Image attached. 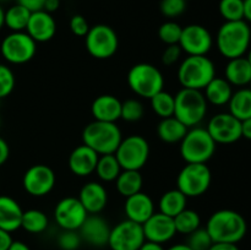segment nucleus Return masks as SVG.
I'll use <instances>...</instances> for the list:
<instances>
[{"label": "nucleus", "mask_w": 251, "mask_h": 250, "mask_svg": "<svg viewBox=\"0 0 251 250\" xmlns=\"http://www.w3.org/2000/svg\"><path fill=\"white\" fill-rule=\"evenodd\" d=\"M206 229L213 243L238 244L248 232V223L242 213L234 210H218L213 212L206 223Z\"/></svg>", "instance_id": "obj_1"}, {"label": "nucleus", "mask_w": 251, "mask_h": 250, "mask_svg": "<svg viewBox=\"0 0 251 250\" xmlns=\"http://www.w3.org/2000/svg\"><path fill=\"white\" fill-rule=\"evenodd\" d=\"M251 42V28L245 20L226 21L216 36V46L225 58H239L247 54Z\"/></svg>", "instance_id": "obj_2"}, {"label": "nucleus", "mask_w": 251, "mask_h": 250, "mask_svg": "<svg viewBox=\"0 0 251 250\" xmlns=\"http://www.w3.org/2000/svg\"><path fill=\"white\" fill-rule=\"evenodd\" d=\"M215 77V63L206 55H188L178 68V80L183 88L203 91Z\"/></svg>", "instance_id": "obj_3"}, {"label": "nucleus", "mask_w": 251, "mask_h": 250, "mask_svg": "<svg viewBox=\"0 0 251 250\" xmlns=\"http://www.w3.org/2000/svg\"><path fill=\"white\" fill-rule=\"evenodd\" d=\"M122 140V130L117 123L93 120L86 125L82 131L83 144L91 147L100 156L114 153Z\"/></svg>", "instance_id": "obj_4"}, {"label": "nucleus", "mask_w": 251, "mask_h": 250, "mask_svg": "<svg viewBox=\"0 0 251 250\" xmlns=\"http://www.w3.org/2000/svg\"><path fill=\"white\" fill-rule=\"evenodd\" d=\"M174 117L180 120L186 127L199 126L207 113V100L202 91L181 88L176 96Z\"/></svg>", "instance_id": "obj_5"}, {"label": "nucleus", "mask_w": 251, "mask_h": 250, "mask_svg": "<svg viewBox=\"0 0 251 250\" xmlns=\"http://www.w3.org/2000/svg\"><path fill=\"white\" fill-rule=\"evenodd\" d=\"M216 144L206 127H190L180 141V156L186 163H207L216 152Z\"/></svg>", "instance_id": "obj_6"}, {"label": "nucleus", "mask_w": 251, "mask_h": 250, "mask_svg": "<svg viewBox=\"0 0 251 250\" xmlns=\"http://www.w3.org/2000/svg\"><path fill=\"white\" fill-rule=\"evenodd\" d=\"M127 85L139 97L151 100L164 87V76L158 68L149 63L135 64L127 73Z\"/></svg>", "instance_id": "obj_7"}, {"label": "nucleus", "mask_w": 251, "mask_h": 250, "mask_svg": "<svg viewBox=\"0 0 251 250\" xmlns=\"http://www.w3.org/2000/svg\"><path fill=\"white\" fill-rule=\"evenodd\" d=\"M212 183V173L206 163H186L176 176V189L186 198L203 195Z\"/></svg>", "instance_id": "obj_8"}, {"label": "nucleus", "mask_w": 251, "mask_h": 250, "mask_svg": "<svg viewBox=\"0 0 251 250\" xmlns=\"http://www.w3.org/2000/svg\"><path fill=\"white\" fill-rule=\"evenodd\" d=\"M114 154L122 169L140 171L149 161L150 145L141 135H129L120 141Z\"/></svg>", "instance_id": "obj_9"}, {"label": "nucleus", "mask_w": 251, "mask_h": 250, "mask_svg": "<svg viewBox=\"0 0 251 250\" xmlns=\"http://www.w3.org/2000/svg\"><path fill=\"white\" fill-rule=\"evenodd\" d=\"M85 44L88 54L100 60L109 59L119 48V38L114 29L104 24L90 27L85 36Z\"/></svg>", "instance_id": "obj_10"}, {"label": "nucleus", "mask_w": 251, "mask_h": 250, "mask_svg": "<svg viewBox=\"0 0 251 250\" xmlns=\"http://www.w3.org/2000/svg\"><path fill=\"white\" fill-rule=\"evenodd\" d=\"M2 58L10 64L21 65L28 63L37 53V43L26 31L11 32L0 44Z\"/></svg>", "instance_id": "obj_11"}, {"label": "nucleus", "mask_w": 251, "mask_h": 250, "mask_svg": "<svg viewBox=\"0 0 251 250\" xmlns=\"http://www.w3.org/2000/svg\"><path fill=\"white\" fill-rule=\"evenodd\" d=\"M145 240L142 225L126 218L112 227L108 247L112 250H139Z\"/></svg>", "instance_id": "obj_12"}, {"label": "nucleus", "mask_w": 251, "mask_h": 250, "mask_svg": "<svg viewBox=\"0 0 251 250\" xmlns=\"http://www.w3.org/2000/svg\"><path fill=\"white\" fill-rule=\"evenodd\" d=\"M56 175L47 164H33L29 167L22 178L25 191L34 198H43L54 189Z\"/></svg>", "instance_id": "obj_13"}, {"label": "nucleus", "mask_w": 251, "mask_h": 250, "mask_svg": "<svg viewBox=\"0 0 251 250\" xmlns=\"http://www.w3.org/2000/svg\"><path fill=\"white\" fill-rule=\"evenodd\" d=\"M206 129L216 144L229 145L242 139V122L229 112L213 115Z\"/></svg>", "instance_id": "obj_14"}, {"label": "nucleus", "mask_w": 251, "mask_h": 250, "mask_svg": "<svg viewBox=\"0 0 251 250\" xmlns=\"http://www.w3.org/2000/svg\"><path fill=\"white\" fill-rule=\"evenodd\" d=\"M87 216L81 201L74 196L61 199L54 208L55 222L63 230H78Z\"/></svg>", "instance_id": "obj_15"}, {"label": "nucleus", "mask_w": 251, "mask_h": 250, "mask_svg": "<svg viewBox=\"0 0 251 250\" xmlns=\"http://www.w3.org/2000/svg\"><path fill=\"white\" fill-rule=\"evenodd\" d=\"M213 37L202 25L193 24L183 27L179 47L188 55H207L212 49Z\"/></svg>", "instance_id": "obj_16"}, {"label": "nucleus", "mask_w": 251, "mask_h": 250, "mask_svg": "<svg viewBox=\"0 0 251 250\" xmlns=\"http://www.w3.org/2000/svg\"><path fill=\"white\" fill-rule=\"evenodd\" d=\"M142 229H144L145 239L158 244L169 242L176 234L174 220L162 212H154L142 225Z\"/></svg>", "instance_id": "obj_17"}, {"label": "nucleus", "mask_w": 251, "mask_h": 250, "mask_svg": "<svg viewBox=\"0 0 251 250\" xmlns=\"http://www.w3.org/2000/svg\"><path fill=\"white\" fill-rule=\"evenodd\" d=\"M110 227L107 221L100 217L98 213L88 215L85 222L78 229L81 239L85 240L91 247L103 248L108 245V239L110 234Z\"/></svg>", "instance_id": "obj_18"}, {"label": "nucleus", "mask_w": 251, "mask_h": 250, "mask_svg": "<svg viewBox=\"0 0 251 250\" xmlns=\"http://www.w3.org/2000/svg\"><path fill=\"white\" fill-rule=\"evenodd\" d=\"M26 32L36 43L50 41L56 33V22L53 15L44 10L32 12L27 24Z\"/></svg>", "instance_id": "obj_19"}, {"label": "nucleus", "mask_w": 251, "mask_h": 250, "mask_svg": "<svg viewBox=\"0 0 251 250\" xmlns=\"http://www.w3.org/2000/svg\"><path fill=\"white\" fill-rule=\"evenodd\" d=\"M100 154L87 145L82 144L73 150L69 156V168L76 176H88L95 173Z\"/></svg>", "instance_id": "obj_20"}, {"label": "nucleus", "mask_w": 251, "mask_h": 250, "mask_svg": "<svg viewBox=\"0 0 251 250\" xmlns=\"http://www.w3.org/2000/svg\"><path fill=\"white\" fill-rule=\"evenodd\" d=\"M78 200L88 215H96L102 212L108 203V191L103 184L98 181H88L81 188Z\"/></svg>", "instance_id": "obj_21"}, {"label": "nucleus", "mask_w": 251, "mask_h": 250, "mask_svg": "<svg viewBox=\"0 0 251 250\" xmlns=\"http://www.w3.org/2000/svg\"><path fill=\"white\" fill-rule=\"evenodd\" d=\"M124 212L127 220L144 225L156 212L154 211V202L151 196L147 195L144 191H140V193L126 198Z\"/></svg>", "instance_id": "obj_22"}, {"label": "nucleus", "mask_w": 251, "mask_h": 250, "mask_svg": "<svg viewBox=\"0 0 251 250\" xmlns=\"http://www.w3.org/2000/svg\"><path fill=\"white\" fill-rule=\"evenodd\" d=\"M91 113L95 120L117 123L122 114V102L113 95H100L91 104Z\"/></svg>", "instance_id": "obj_23"}, {"label": "nucleus", "mask_w": 251, "mask_h": 250, "mask_svg": "<svg viewBox=\"0 0 251 250\" xmlns=\"http://www.w3.org/2000/svg\"><path fill=\"white\" fill-rule=\"evenodd\" d=\"M24 210L14 198L0 195V228L12 233L21 228Z\"/></svg>", "instance_id": "obj_24"}, {"label": "nucleus", "mask_w": 251, "mask_h": 250, "mask_svg": "<svg viewBox=\"0 0 251 250\" xmlns=\"http://www.w3.org/2000/svg\"><path fill=\"white\" fill-rule=\"evenodd\" d=\"M225 78L232 86L244 87L251 81V65L245 56L229 59L225 69Z\"/></svg>", "instance_id": "obj_25"}, {"label": "nucleus", "mask_w": 251, "mask_h": 250, "mask_svg": "<svg viewBox=\"0 0 251 250\" xmlns=\"http://www.w3.org/2000/svg\"><path fill=\"white\" fill-rule=\"evenodd\" d=\"M232 95V85L226 78L217 77V76L203 88V96L207 103L217 105V107L228 104Z\"/></svg>", "instance_id": "obj_26"}, {"label": "nucleus", "mask_w": 251, "mask_h": 250, "mask_svg": "<svg viewBox=\"0 0 251 250\" xmlns=\"http://www.w3.org/2000/svg\"><path fill=\"white\" fill-rule=\"evenodd\" d=\"M188 130L189 127H186L173 115V117L164 118L159 122L157 126V135L166 144H180Z\"/></svg>", "instance_id": "obj_27"}, {"label": "nucleus", "mask_w": 251, "mask_h": 250, "mask_svg": "<svg viewBox=\"0 0 251 250\" xmlns=\"http://www.w3.org/2000/svg\"><path fill=\"white\" fill-rule=\"evenodd\" d=\"M186 205H188V198L179 189H172V190L166 191L158 201L159 212L172 218L185 210Z\"/></svg>", "instance_id": "obj_28"}, {"label": "nucleus", "mask_w": 251, "mask_h": 250, "mask_svg": "<svg viewBox=\"0 0 251 250\" xmlns=\"http://www.w3.org/2000/svg\"><path fill=\"white\" fill-rule=\"evenodd\" d=\"M144 185V178L140 171H126L123 169L115 179V186L118 193L125 199L141 191Z\"/></svg>", "instance_id": "obj_29"}, {"label": "nucleus", "mask_w": 251, "mask_h": 250, "mask_svg": "<svg viewBox=\"0 0 251 250\" xmlns=\"http://www.w3.org/2000/svg\"><path fill=\"white\" fill-rule=\"evenodd\" d=\"M229 113L240 122L251 118V88L243 87L233 92L228 102Z\"/></svg>", "instance_id": "obj_30"}, {"label": "nucleus", "mask_w": 251, "mask_h": 250, "mask_svg": "<svg viewBox=\"0 0 251 250\" xmlns=\"http://www.w3.org/2000/svg\"><path fill=\"white\" fill-rule=\"evenodd\" d=\"M31 14L29 10L16 2L5 11V26L11 32L26 31Z\"/></svg>", "instance_id": "obj_31"}, {"label": "nucleus", "mask_w": 251, "mask_h": 250, "mask_svg": "<svg viewBox=\"0 0 251 250\" xmlns=\"http://www.w3.org/2000/svg\"><path fill=\"white\" fill-rule=\"evenodd\" d=\"M49 218L43 211L37 208H29L24 211L21 221V228L31 234H39L48 228Z\"/></svg>", "instance_id": "obj_32"}, {"label": "nucleus", "mask_w": 251, "mask_h": 250, "mask_svg": "<svg viewBox=\"0 0 251 250\" xmlns=\"http://www.w3.org/2000/svg\"><path fill=\"white\" fill-rule=\"evenodd\" d=\"M122 171L123 169L115 154L110 153L100 156L95 173L97 174L98 178L102 181L110 183V181H115V179L118 178V175H119Z\"/></svg>", "instance_id": "obj_33"}, {"label": "nucleus", "mask_w": 251, "mask_h": 250, "mask_svg": "<svg viewBox=\"0 0 251 250\" xmlns=\"http://www.w3.org/2000/svg\"><path fill=\"white\" fill-rule=\"evenodd\" d=\"M174 225H176V233L189 235L201 227V217L195 210H190L186 207L180 213L173 218Z\"/></svg>", "instance_id": "obj_34"}, {"label": "nucleus", "mask_w": 251, "mask_h": 250, "mask_svg": "<svg viewBox=\"0 0 251 250\" xmlns=\"http://www.w3.org/2000/svg\"><path fill=\"white\" fill-rule=\"evenodd\" d=\"M151 102V108L161 119L164 118L173 117L174 115V107H176V100L172 93L162 90L157 95L150 100Z\"/></svg>", "instance_id": "obj_35"}, {"label": "nucleus", "mask_w": 251, "mask_h": 250, "mask_svg": "<svg viewBox=\"0 0 251 250\" xmlns=\"http://www.w3.org/2000/svg\"><path fill=\"white\" fill-rule=\"evenodd\" d=\"M218 10L226 21L244 20V0H221Z\"/></svg>", "instance_id": "obj_36"}, {"label": "nucleus", "mask_w": 251, "mask_h": 250, "mask_svg": "<svg viewBox=\"0 0 251 250\" xmlns=\"http://www.w3.org/2000/svg\"><path fill=\"white\" fill-rule=\"evenodd\" d=\"M144 114V104L139 100L130 98V100L122 102V114H120V119L129 123H135L142 119Z\"/></svg>", "instance_id": "obj_37"}, {"label": "nucleus", "mask_w": 251, "mask_h": 250, "mask_svg": "<svg viewBox=\"0 0 251 250\" xmlns=\"http://www.w3.org/2000/svg\"><path fill=\"white\" fill-rule=\"evenodd\" d=\"M183 27L174 21H167L162 24L158 28V37L164 44H179Z\"/></svg>", "instance_id": "obj_38"}, {"label": "nucleus", "mask_w": 251, "mask_h": 250, "mask_svg": "<svg viewBox=\"0 0 251 250\" xmlns=\"http://www.w3.org/2000/svg\"><path fill=\"white\" fill-rule=\"evenodd\" d=\"M186 244L193 250H208L213 244V240L208 234L207 229L200 227L188 235Z\"/></svg>", "instance_id": "obj_39"}, {"label": "nucleus", "mask_w": 251, "mask_h": 250, "mask_svg": "<svg viewBox=\"0 0 251 250\" xmlns=\"http://www.w3.org/2000/svg\"><path fill=\"white\" fill-rule=\"evenodd\" d=\"M16 78L14 71L5 64L0 63V100L11 95L15 88Z\"/></svg>", "instance_id": "obj_40"}, {"label": "nucleus", "mask_w": 251, "mask_h": 250, "mask_svg": "<svg viewBox=\"0 0 251 250\" xmlns=\"http://www.w3.org/2000/svg\"><path fill=\"white\" fill-rule=\"evenodd\" d=\"M159 10L162 15L168 19H176L185 12L186 1L185 0H161Z\"/></svg>", "instance_id": "obj_41"}, {"label": "nucleus", "mask_w": 251, "mask_h": 250, "mask_svg": "<svg viewBox=\"0 0 251 250\" xmlns=\"http://www.w3.org/2000/svg\"><path fill=\"white\" fill-rule=\"evenodd\" d=\"M82 239L78 230H63L58 237V245L61 250H77Z\"/></svg>", "instance_id": "obj_42"}, {"label": "nucleus", "mask_w": 251, "mask_h": 250, "mask_svg": "<svg viewBox=\"0 0 251 250\" xmlns=\"http://www.w3.org/2000/svg\"><path fill=\"white\" fill-rule=\"evenodd\" d=\"M183 50L179 47V44H172V46H167V48L164 49L163 53H162V64H164L166 66H172L174 64H176L180 59Z\"/></svg>", "instance_id": "obj_43"}, {"label": "nucleus", "mask_w": 251, "mask_h": 250, "mask_svg": "<svg viewBox=\"0 0 251 250\" xmlns=\"http://www.w3.org/2000/svg\"><path fill=\"white\" fill-rule=\"evenodd\" d=\"M70 29L75 36L85 37L90 31V25L82 15H74L70 20Z\"/></svg>", "instance_id": "obj_44"}, {"label": "nucleus", "mask_w": 251, "mask_h": 250, "mask_svg": "<svg viewBox=\"0 0 251 250\" xmlns=\"http://www.w3.org/2000/svg\"><path fill=\"white\" fill-rule=\"evenodd\" d=\"M17 4L25 6L31 12H36L43 10L46 0H17Z\"/></svg>", "instance_id": "obj_45"}, {"label": "nucleus", "mask_w": 251, "mask_h": 250, "mask_svg": "<svg viewBox=\"0 0 251 250\" xmlns=\"http://www.w3.org/2000/svg\"><path fill=\"white\" fill-rule=\"evenodd\" d=\"M10 156V147L9 144L0 136V167L5 164V162L9 159Z\"/></svg>", "instance_id": "obj_46"}, {"label": "nucleus", "mask_w": 251, "mask_h": 250, "mask_svg": "<svg viewBox=\"0 0 251 250\" xmlns=\"http://www.w3.org/2000/svg\"><path fill=\"white\" fill-rule=\"evenodd\" d=\"M12 243L11 233L0 228V250H7Z\"/></svg>", "instance_id": "obj_47"}, {"label": "nucleus", "mask_w": 251, "mask_h": 250, "mask_svg": "<svg viewBox=\"0 0 251 250\" xmlns=\"http://www.w3.org/2000/svg\"><path fill=\"white\" fill-rule=\"evenodd\" d=\"M208 250H240L237 244L232 243H213Z\"/></svg>", "instance_id": "obj_48"}, {"label": "nucleus", "mask_w": 251, "mask_h": 250, "mask_svg": "<svg viewBox=\"0 0 251 250\" xmlns=\"http://www.w3.org/2000/svg\"><path fill=\"white\" fill-rule=\"evenodd\" d=\"M59 6H60V0H46L43 10L49 14H53L54 11L59 9Z\"/></svg>", "instance_id": "obj_49"}, {"label": "nucleus", "mask_w": 251, "mask_h": 250, "mask_svg": "<svg viewBox=\"0 0 251 250\" xmlns=\"http://www.w3.org/2000/svg\"><path fill=\"white\" fill-rule=\"evenodd\" d=\"M242 137L251 140V118L242 122Z\"/></svg>", "instance_id": "obj_50"}, {"label": "nucleus", "mask_w": 251, "mask_h": 250, "mask_svg": "<svg viewBox=\"0 0 251 250\" xmlns=\"http://www.w3.org/2000/svg\"><path fill=\"white\" fill-rule=\"evenodd\" d=\"M139 250H166V249L163 248V244H158V243L145 240V243L141 245V248H140Z\"/></svg>", "instance_id": "obj_51"}, {"label": "nucleus", "mask_w": 251, "mask_h": 250, "mask_svg": "<svg viewBox=\"0 0 251 250\" xmlns=\"http://www.w3.org/2000/svg\"><path fill=\"white\" fill-rule=\"evenodd\" d=\"M7 250H31V248L26 243L21 242V240H12L11 245Z\"/></svg>", "instance_id": "obj_52"}, {"label": "nucleus", "mask_w": 251, "mask_h": 250, "mask_svg": "<svg viewBox=\"0 0 251 250\" xmlns=\"http://www.w3.org/2000/svg\"><path fill=\"white\" fill-rule=\"evenodd\" d=\"M244 20L251 22V0H244Z\"/></svg>", "instance_id": "obj_53"}, {"label": "nucleus", "mask_w": 251, "mask_h": 250, "mask_svg": "<svg viewBox=\"0 0 251 250\" xmlns=\"http://www.w3.org/2000/svg\"><path fill=\"white\" fill-rule=\"evenodd\" d=\"M166 250H193V249H191L186 243H179V244L172 245L171 248H168V249Z\"/></svg>", "instance_id": "obj_54"}, {"label": "nucleus", "mask_w": 251, "mask_h": 250, "mask_svg": "<svg viewBox=\"0 0 251 250\" xmlns=\"http://www.w3.org/2000/svg\"><path fill=\"white\" fill-rule=\"evenodd\" d=\"M5 26V10L0 6V29Z\"/></svg>", "instance_id": "obj_55"}, {"label": "nucleus", "mask_w": 251, "mask_h": 250, "mask_svg": "<svg viewBox=\"0 0 251 250\" xmlns=\"http://www.w3.org/2000/svg\"><path fill=\"white\" fill-rule=\"evenodd\" d=\"M245 58H247V60L249 61V64L251 65V48H250V49H248V51H247V56H245Z\"/></svg>", "instance_id": "obj_56"}, {"label": "nucleus", "mask_w": 251, "mask_h": 250, "mask_svg": "<svg viewBox=\"0 0 251 250\" xmlns=\"http://www.w3.org/2000/svg\"><path fill=\"white\" fill-rule=\"evenodd\" d=\"M249 86H250V88H251V81H250V83H249Z\"/></svg>", "instance_id": "obj_57"}, {"label": "nucleus", "mask_w": 251, "mask_h": 250, "mask_svg": "<svg viewBox=\"0 0 251 250\" xmlns=\"http://www.w3.org/2000/svg\"><path fill=\"white\" fill-rule=\"evenodd\" d=\"M0 1H6V0H0Z\"/></svg>", "instance_id": "obj_58"}, {"label": "nucleus", "mask_w": 251, "mask_h": 250, "mask_svg": "<svg viewBox=\"0 0 251 250\" xmlns=\"http://www.w3.org/2000/svg\"><path fill=\"white\" fill-rule=\"evenodd\" d=\"M185 1H186V2H188V1H190V0H185Z\"/></svg>", "instance_id": "obj_59"}, {"label": "nucleus", "mask_w": 251, "mask_h": 250, "mask_svg": "<svg viewBox=\"0 0 251 250\" xmlns=\"http://www.w3.org/2000/svg\"><path fill=\"white\" fill-rule=\"evenodd\" d=\"M0 124H1V119H0Z\"/></svg>", "instance_id": "obj_60"}]
</instances>
